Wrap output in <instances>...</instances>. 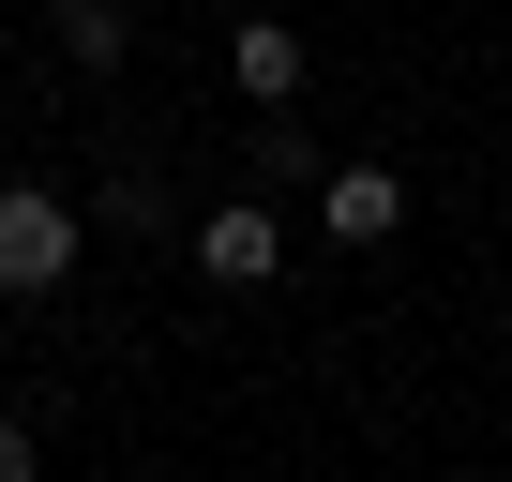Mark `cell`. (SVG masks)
Instances as JSON below:
<instances>
[{"instance_id": "obj_3", "label": "cell", "mask_w": 512, "mask_h": 482, "mask_svg": "<svg viewBox=\"0 0 512 482\" xmlns=\"http://www.w3.org/2000/svg\"><path fill=\"white\" fill-rule=\"evenodd\" d=\"M302 76H317V46H302L287 16H226V91H241L256 121H287V106H302Z\"/></svg>"}, {"instance_id": "obj_1", "label": "cell", "mask_w": 512, "mask_h": 482, "mask_svg": "<svg viewBox=\"0 0 512 482\" xmlns=\"http://www.w3.org/2000/svg\"><path fill=\"white\" fill-rule=\"evenodd\" d=\"M76 241H91V211L61 181H0V302H61L76 287Z\"/></svg>"}, {"instance_id": "obj_4", "label": "cell", "mask_w": 512, "mask_h": 482, "mask_svg": "<svg viewBox=\"0 0 512 482\" xmlns=\"http://www.w3.org/2000/svg\"><path fill=\"white\" fill-rule=\"evenodd\" d=\"M317 226L347 241V257H377V241L407 226V181H392L377 151H347V166H317Z\"/></svg>"}, {"instance_id": "obj_7", "label": "cell", "mask_w": 512, "mask_h": 482, "mask_svg": "<svg viewBox=\"0 0 512 482\" xmlns=\"http://www.w3.org/2000/svg\"><path fill=\"white\" fill-rule=\"evenodd\" d=\"M0 482H46V452H31V422H0Z\"/></svg>"}, {"instance_id": "obj_6", "label": "cell", "mask_w": 512, "mask_h": 482, "mask_svg": "<svg viewBox=\"0 0 512 482\" xmlns=\"http://www.w3.org/2000/svg\"><path fill=\"white\" fill-rule=\"evenodd\" d=\"M106 226H136V241H166V181H151V166H121V181H106Z\"/></svg>"}, {"instance_id": "obj_5", "label": "cell", "mask_w": 512, "mask_h": 482, "mask_svg": "<svg viewBox=\"0 0 512 482\" xmlns=\"http://www.w3.org/2000/svg\"><path fill=\"white\" fill-rule=\"evenodd\" d=\"M61 61L76 76H121L136 61V16H121V0H61Z\"/></svg>"}, {"instance_id": "obj_2", "label": "cell", "mask_w": 512, "mask_h": 482, "mask_svg": "<svg viewBox=\"0 0 512 482\" xmlns=\"http://www.w3.org/2000/svg\"><path fill=\"white\" fill-rule=\"evenodd\" d=\"M181 257H196V287H272L287 272V226H272V196H226V211L181 226Z\"/></svg>"}]
</instances>
